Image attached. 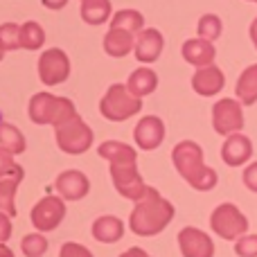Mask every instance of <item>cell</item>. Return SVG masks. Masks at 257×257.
I'll return each mask as SVG.
<instances>
[{
	"label": "cell",
	"mask_w": 257,
	"mask_h": 257,
	"mask_svg": "<svg viewBox=\"0 0 257 257\" xmlns=\"http://www.w3.org/2000/svg\"><path fill=\"white\" fill-rule=\"evenodd\" d=\"M97 154L111 163V178H113L115 190L128 201H140L149 185H145L140 172H138L136 149L124 145V142L108 140L99 145Z\"/></svg>",
	"instance_id": "cell-1"
},
{
	"label": "cell",
	"mask_w": 257,
	"mask_h": 257,
	"mask_svg": "<svg viewBox=\"0 0 257 257\" xmlns=\"http://www.w3.org/2000/svg\"><path fill=\"white\" fill-rule=\"evenodd\" d=\"M174 219V205L160 194L156 187H147L145 196L136 201L128 226L138 237H154L163 232Z\"/></svg>",
	"instance_id": "cell-2"
},
{
	"label": "cell",
	"mask_w": 257,
	"mask_h": 257,
	"mask_svg": "<svg viewBox=\"0 0 257 257\" xmlns=\"http://www.w3.org/2000/svg\"><path fill=\"white\" fill-rule=\"evenodd\" d=\"M172 163L187 185L199 192H210L219 181L217 172L203 163V149L192 140H183L174 147Z\"/></svg>",
	"instance_id": "cell-3"
},
{
	"label": "cell",
	"mask_w": 257,
	"mask_h": 257,
	"mask_svg": "<svg viewBox=\"0 0 257 257\" xmlns=\"http://www.w3.org/2000/svg\"><path fill=\"white\" fill-rule=\"evenodd\" d=\"M27 113H30V120L34 124H52L57 128L63 122L70 120V117H75L77 108L68 97H59V95H50V93H36L30 99Z\"/></svg>",
	"instance_id": "cell-4"
},
{
	"label": "cell",
	"mask_w": 257,
	"mask_h": 257,
	"mask_svg": "<svg viewBox=\"0 0 257 257\" xmlns=\"http://www.w3.org/2000/svg\"><path fill=\"white\" fill-rule=\"evenodd\" d=\"M142 108V99L131 95L126 84H113L99 102V113L111 122H124L138 115Z\"/></svg>",
	"instance_id": "cell-5"
},
{
	"label": "cell",
	"mask_w": 257,
	"mask_h": 257,
	"mask_svg": "<svg viewBox=\"0 0 257 257\" xmlns=\"http://www.w3.org/2000/svg\"><path fill=\"white\" fill-rule=\"evenodd\" d=\"M210 228L221 239L237 241L239 237H244L248 232V219L235 203H221L210 214Z\"/></svg>",
	"instance_id": "cell-6"
},
{
	"label": "cell",
	"mask_w": 257,
	"mask_h": 257,
	"mask_svg": "<svg viewBox=\"0 0 257 257\" xmlns=\"http://www.w3.org/2000/svg\"><path fill=\"white\" fill-rule=\"evenodd\" d=\"M54 136H57L59 149L70 156H79V154H84V151H88L90 145H93V138H95L93 128L81 120L79 113H77L75 117H70L68 122H63L61 126L54 128Z\"/></svg>",
	"instance_id": "cell-7"
},
{
	"label": "cell",
	"mask_w": 257,
	"mask_h": 257,
	"mask_svg": "<svg viewBox=\"0 0 257 257\" xmlns=\"http://www.w3.org/2000/svg\"><path fill=\"white\" fill-rule=\"evenodd\" d=\"M63 217H66V201L61 196H43L30 212L32 226L39 232H50L59 228Z\"/></svg>",
	"instance_id": "cell-8"
},
{
	"label": "cell",
	"mask_w": 257,
	"mask_h": 257,
	"mask_svg": "<svg viewBox=\"0 0 257 257\" xmlns=\"http://www.w3.org/2000/svg\"><path fill=\"white\" fill-rule=\"evenodd\" d=\"M212 126L219 136H232L239 133L244 126V111H241V102L230 97L219 99L212 106Z\"/></svg>",
	"instance_id": "cell-9"
},
{
	"label": "cell",
	"mask_w": 257,
	"mask_h": 257,
	"mask_svg": "<svg viewBox=\"0 0 257 257\" xmlns=\"http://www.w3.org/2000/svg\"><path fill=\"white\" fill-rule=\"evenodd\" d=\"M39 77L45 86H59L70 77V59L63 50L50 48L39 59Z\"/></svg>",
	"instance_id": "cell-10"
},
{
	"label": "cell",
	"mask_w": 257,
	"mask_h": 257,
	"mask_svg": "<svg viewBox=\"0 0 257 257\" xmlns=\"http://www.w3.org/2000/svg\"><path fill=\"white\" fill-rule=\"evenodd\" d=\"M178 248L183 257H214V244L210 235L192 226L178 232Z\"/></svg>",
	"instance_id": "cell-11"
},
{
	"label": "cell",
	"mask_w": 257,
	"mask_h": 257,
	"mask_svg": "<svg viewBox=\"0 0 257 257\" xmlns=\"http://www.w3.org/2000/svg\"><path fill=\"white\" fill-rule=\"evenodd\" d=\"M54 187L63 201H79L90 192V181L79 169H66L57 176Z\"/></svg>",
	"instance_id": "cell-12"
},
{
	"label": "cell",
	"mask_w": 257,
	"mask_h": 257,
	"mask_svg": "<svg viewBox=\"0 0 257 257\" xmlns=\"http://www.w3.org/2000/svg\"><path fill=\"white\" fill-rule=\"evenodd\" d=\"M133 138H136L138 147L145 151H151L156 147L163 145L165 140V122L156 115H145L133 128Z\"/></svg>",
	"instance_id": "cell-13"
},
{
	"label": "cell",
	"mask_w": 257,
	"mask_h": 257,
	"mask_svg": "<svg viewBox=\"0 0 257 257\" xmlns=\"http://www.w3.org/2000/svg\"><path fill=\"white\" fill-rule=\"evenodd\" d=\"M226 86V77H223L221 68L212 66H205V68H199L192 77V88H194L196 95L201 97H212V95L221 93V88Z\"/></svg>",
	"instance_id": "cell-14"
},
{
	"label": "cell",
	"mask_w": 257,
	"mask_h": 257,
	"mask_svg": "<svg viewBox=\"0 0 257 257\" xmlns=\"http://www.w3.org/2000/svg\"><path fill=\"white\" fill-rule=\"evenodd\" d=\"M253 156V142L250 138L241 136V133H232L226 138L221 147V158L228 167H239V165L248 163Z\"/></svg>",
	"instance_id": "cell-15"
},
{
	"label": "cell",
	"mask_w": 257,
	"mask_h": 257,
	"mask_svg": "<svg viewBox=\"0 0 257 257\" xmlns=\"http://www.w3.org/2000/svg\"><path fill=\"white\" fill-rule=\"evenodd\" d=\"M165 48V39L158 30H142L136 39V59L142 63H154Z\"/></svg>",
	"instance_id": "cell-16"
},
{
	"label": "cell",
	"mask_w": 257,
	"mask_h": 257,
	"mask_svg": "<svg viewBox=\"0 0 257 257\" xmlns=\"http://www.w3.org/2000/svg\"><path fill=\"white\" fill-rule=\"evenodd\" d=\"M183 59L187 63L196 68H205V66H212L214 57H217V50H214L212 41H205V39H190L183 43Z\"/></svg>",
	"instance_id": "cell-17"
},
{
	"label": "cell",
	"mask_w": 257,
	"mask_h": 257,
	"mask_svg": "<svg viewBox=\"0 0 257 257\" xmlns=\"http://www.w3.org/2000/svg\"><path fill=\"white\" fill-rule=\"evenodd\" d=\"M124 235V223L122 219L113 217V214H104V217L95 219L93 223V237L102 244H115Z\"/></svg>",
	"instance_id": "cell-18"
},
{
	"label": "cell",
	"mask_w": 257,
	"mask_h": 257,
	"mask_svg": "<svg viewBox=\"0 0 257 257\" xmlns=\"http://www.w3.org/2000/svg\"><path fill=\"white\" fill-rule=\"evenodd\" d=\"M23 176H25V172L18 169V172L12 174V176L0 178V212L9 214V217H16L18 214V210H16V192H18V185H21Z\"/></svg>",
	"instance_id": "cell-19"
},
{
	"label": "cell",
	"mask_w": 257,
	"mask_h": 257,
	"mask_svg": "<svg viewBox=\"0 0 257 257\" xmlns=\"http://www.w3.org/2000/svg\"><path fill=\"white\" fill-rule=\"evenodd\" d=\"M126 88L131 90V95L142 99L158 88V75H156L151 68H138V70L131 72V77H128Z\"/></svg>",
	"instance_id": "cell-20"
},
{
	"label": "cell",
	"mask_w": 257,
	"mask_h": 257,
	"mask_svg": "<svg viewBox=\"0 0 257 257\" xmlns=\"http://www.w3.org/2000/svg\"><path fill=\"white\" fill-rule=\"evenodd\" d=\"M131 50H136V39L133 34H128L124 30H108V34L104 36V52L108 57H126Z\"/></svg>",
	"instance_id": "cell-21"
},
{
	"label": "cell",
	"mask_w": 257,
	"mask_h": 257,
	"mask_svg": "<svg viewBox=\"0 0 257 257\" xmlns=\"http://www.w3.org/2000/svg\"><path fill=\"white\" fill-rule=\"evenodd\" d=\"M237 97L244 106H253L257 102V63L248 66L237 79V88H235Z\"/></svg>",
	"instance_id": "cell-22"
},
{
	"label": "cell",
	"mask_w": 257,
	"mask_h": 257,
	"mask_svg": "<svg viewBox=\"0 0 257 257\" xmlns=\"http://www.w3.org/2000/svg\"><path fill=\"white\" fill-rule=\"evenodd\" d=\"M111 16V0H84L81 3V18L88 25H102Z\"/></svg>",
	"instance_id": "cell-23"
},
{
	"label": "cell",
	"mask_w": 257,
	"mask_h": 257,
	"mask_svg": "<svg viewBox=\"0 0 257 257\" xmlns=\"http://www.w3.org/2000/svg\"><path fill=\"white\" fill-rule=\"evenodd\" d=\"M145 25V16L136 9H122L111 18V30H124L128 34H140Z\"/></svg>",
	"instance_id": "cell-24"
},
{
	"label": "cell",
	"mask_w": 257,
	"mask_h": 257,
	"mask_svg": "<svg viewBox=\"0 0 257 257\" xmlns=\"http://www.w3.org/2000/svg\"><path fill=\"white\" fill-rule=\"evenodd\" d=\"M0 147L7 149L9 154H14V156L23 154V151H25V136L14 124L0 122Z\"/></svg>",
	"instance_id": "cell-25"
},
{
	"label": "cell",
	"mask_w": 257,
	"mask_h": 257,
	"mask_svg": "<svg viewBox=\"0 0 257 257\" xmlns=\"http://www.w3.org/2000/svg\"><path fill=\"white\" fill-rule=\"evenodd\" d=\"M45 43V32L36 21H27L21 25V45L25 50H41Z\"/></svg>",
	"instance_id": "cell-26"
},
{
	"label": "cell",
	"mask_w": 257,
	"mask_h": 257,
	"mask_svg": "<svg viewBox=\"0 0 257 257\" xmlns=\"http://www.w3.org/2000/svg\"><path fill=\"white\" fill-rule=\"evenodd\" d=\"M0 48H3L5 52L23 48L21 45V25H16V23H3V25H0Z\"/></svg>",
	"instance_id": "cell-27"
},
{
	"label": "cell",
	"mask_w": 257,
	"mask_h": 257,
	"mask_svg": "<svg viewBox=\"0 0 257 257\" xmlns=\"http://www.w3.org/2000/svg\"><path fill=\"white\" fill-rule=\"evenodd\" d=\"M221 18L214 16V14H205V16H201L199 21V27H196V32H199V39H205V41H214L221 36Z\"/></svg>",
	"instance_id": "cell-28"
},
{
	"label": "cell",
	"mask_w": 257,
	"mask_h": 257,
	"mask_svg": "<svg viewBox=\"0 0 257 257\" xmlns=\"http://www.w3.org/2000/svg\"><path fill=\"white\" fill-rule=\"evenodd\" d=\"M21 248L25 253V257H43L45 250H48V239L41 232H32V235L23 237Z\"/></svg>",
	"instance_id": "cell-29"
},
{
	"label": "cell",
	"mask_w": 257,
	"mask_h": 257,
	"mask_svg": "<svg viewBox=\"0 0 257 257\" xmlns=\"http://www.w3.org/2000/svg\"><path fill=\"white\" fill-rule=\"evenodd\" d=\"M235 253L239 257H257V235H244L235 241Z\"/></svg>",
	"instance_id": "cell-30"
},
{
	"label": "cell",
	"mask_w": 257,
	"mask_h": 257,
	"mask_svg": "<svg viewBox=\"0 0 257 257\" xmlns=\"http://www.w3.org/2000/svg\"><path fill=\"white\" fill-rule=\"evenodd\" d=\"M18 169H23V167L14 163V154H9L7 149L0 147V178L12 176V174H16Z\"/></svg>",
	"instance_id": "cell-31"
},
{
	"label": "cell",
	"mask_w": 257,
	"mask_h": 257,
	"mask_svg": "<svg viewBox=\"0 0 257 257\" xmlns=\"http://www.w3.org/2000/svg\"><path fill=\"white\" fill-rule=\"evenodd\" d=\"M59 257H93V253L86 246L77 244V241H66L59 250Z\"/></svg>",
	"instance_id": "cell-32"
},
{
	"label": "cell",
	"mask_w": 257,
	"mask_h": 257,
	"mask_svg": "<svg viewBox=\"0 0 257 257\" xmlns=\"http://www.w3.org/2000/svg\"><path fill=\"white\" fill-rule=\"evenodd\" d=\"M241 178H244V185L257 194V163H250L248 167L244 169V176Z\"/></svg>",
	"instance_id": "cell-33"
},
{
	"label": "cell",
	"mask_w": 257,
	"mask_h": 257,
	"mask_svg": "<svg viewBox=\"0 0 257 257\" xmlns=\"http://www.w3.org/2000/svg\"><path fill=\"white\" fill-rule=\"evenodd\" d=\"M9 237H12V217L0 212V244H7Z\"/></svg>",
	"instance_id": "cell-34"
},
{
	"label": "cell",
	"mask_w": 257,
	"mask_h": 257,
	"mask_svg": "<svg viewBox=\"0 0 257 257\" xmlns=\"http://www.w3.org/2000/svg\"><path fill=\"white\" fill-rule=\"evenodd\" d=\"M41 3L45 5L48 9H52V12H57V9H63L68 5V0H41Z\"/></svg>",
	"instance_id": "cell-35"
},
{
	"label": "cell",
	"mask_w": 257,
	"mask_h": 257,
	"mask_svg": "<svg viewBox=\"0 0 257 257\" xmlns=\"http://www.w3.org/2000/svg\"><path fill=\"white\" fill-rule=\"evenodd\" d=\"M120 257H149V253H145L142 248H138V246H133V248H128V250H124Z\"/></svg>",
	"instance_id": "cell-36"
},
{
	"label": "cell",
	"mask_w": 257,
	"mask_h": 257,
	"mask_svg": "<svg viewBox=\"0 0 257 257\" xmlns=\"http://www.w3.org/2000/svg\"><path fill=\"white\" fill-rule=\"evenodd\" d=\"M250 41H253V45L257 48V18L250 23Z\"/></svg>",
	"instance_id": "cell-37"
},
{
	"label": "cell",
	"mask_w": 257,
	"mask_h": 257,
	"mask_svg": "<svg viewBox=\"0 0 257 257\" xmlns=\"http://www.w3.org/2000/svg\"><path fill=\"white\" fill-rule=\"evenodd\" d=\"M0 257H14V250L7 244H0Z\"/></svg>",
	"instance_id": "cell-38"
},
{
	"label": "cell",
	"mask_w": 257,
	"mask_h": 257,
	"mask_svg": "<svg viewBox=\"0 0 257 257\" xmlns=\"http://www.w3.org/2000/svg\"><path fill=\"white\" fill-rule=\"evenodd\" d=\"M3 57H5V50H3V48H0V61H3Z\"/></svg>",
	"instance_id": "cell-39"
},
{
	"label": "cell",
	"mask_w": 257,
	"mask_h": 257,
	"mask_svg": "<svg viewBox=\"0 0 257 257\" xmlns=\"http://www.w3.org/2000/svg\"><path fill=\"white\" fill-rule=\"evenodd\" d=\"M81 3H84V0H81Z\"/></svg>",
	"instance_id": "cell-40"
},
{
	"label": "cell",
	"mask_w": 257,
	"mask_h": 257,
	"mask_svg": "<svg viewBox=\"0 0 257 257\" xmlns=\"http://www.w3.org/2000/svg\"><path fill=\"white\" fill-rule=\"evenodd\" d=\"M255 3H257V0H255Z\"/></svg>",
	"instance_id": "cell-41"
}]
</instances>
